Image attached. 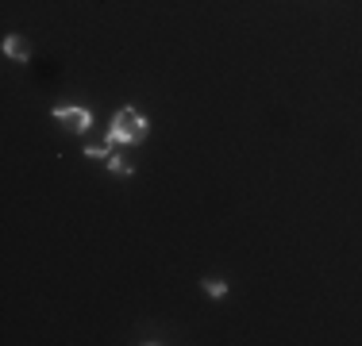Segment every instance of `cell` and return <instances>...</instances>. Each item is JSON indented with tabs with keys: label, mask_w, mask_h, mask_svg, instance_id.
Wrapping results in <instances>:
<instances>
[{
	"label": "cell",
	"mask_w": 362,
	"mask_h": 346,
	"mask_svg": "<svg viewBox=\"0 0 362 346\" xmlns=\"http://www.w3.org/2000/svg\"><path fill=\"white\" fill-rule=\"evenodd\" d=\"M146 131H151V124L139 116L135 108H119L116 116H112V127H108V146L116 143H143Z\"/></svg>",
	"instance_id": "6da1fadb"
},
{
	"label": "cell",
	"mask_w": 362,
	"mask_h": 346,
	"mask_svg": "<svg viewBox=\"0 0 362 346\" xmlns=\"http://www.w3.org/2000/svg\"><path fill=\"white\" fill-rule=\"evenodd\" d=\"M50 116H54L58 124H66L74 135H85V131L93 127V116H89V108H70V104H58V108L50 112Z\"/></svg>",
	"instance_id": "7a4b0ae2"
},
{
	"label": "cell",
	"mask_w": 362,
	"mask_h": 346,
	"mask_svg": "<svg viewBox=\"0 0 362 346\" xmlns=\"http://www.w3.org/2000/svg\"><path fill=\"white\" fill-rule=\"evenodd\" d=\"M4 54H8V58H16V62H28L31 50H28V42H23L20 35H8V39H4Z\"/></svg>",
	"instance_id": "3957f363"
},
{
	"label": "cell",
	"mask_w": 362,
	"mask_h": 346,
	"mask_svg": "<svg viewBox=\"0 0 362 346\" xmlns=\"http://www.w3.org/2000/svg\"><path fill=\"white\" fill-rule=\"evenodd\" d=\"M204 292H209V297H223V292H228V281H223V277H204Z\"/></svg>",
	"instance_id": "277c9868"
},
{
	"label": "cell",
	"mask_w": 362,
	"mask_h": 346,
	"mask_svg": "<svg viewBox=\"0 0 362 346\" xmlns=\"http://www.w3.org/2000/svg\"><path fill=\"white\" fill-rule=\"evenodd\" d=\"M108 169H112V173H124V177H127V173H132V166H127L124 158H116V154H112V158H108Z\"/></svg>",
	"instance_id": "5b68a950"
},
{
	"label": "cell",
	"mask_w": 362,
	"mask_h": 346,
	"mask_svg": "<svg viewBox=\"0 0 362 346\" xmlns=\"http://www.w3.org/2000/svg\"><path fill=\"white\" fill-rule=\"evenodd\" d=\"M85 154H89V158H112V150H108V146H89V150H85Z\"/></svg>",
	"instance_id": "8992f818"
}]
</instances>
